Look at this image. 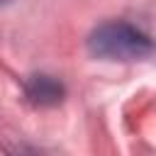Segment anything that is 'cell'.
<instances>
[{
    "label": "cell",
    "mask_w": 156,
    "mask_h": 156,
    "mask_svg": "<svg viewBox=\"0 0 156 156\" xmlns=\"http://www.w3.org/2000/svg\"><path fill=\"white\" fill-rule=\"evenodd\" d=\"M5 2H10V0H0V5H5Z\"/></svg>",
    "instance_id": "3957f363"
},
{
    "label": "cell",
    "mask_w": 156,
    "mask_h": 156,
    "mask_svg": "<svg viewBox=\"0 0 156 156\" xmlns=\"http://www.w3.org/2000/svg\"><path fill=\"white\" fill-rule=\"evenodd\" d=\"M85 49L90 56L102 61H144L156 54V41L139 27L112 20L98 24L88 39Z\"/></svg>",
    "instance_id": "6da1fadb"
},
{
    "label": "cell",
    "mask_w": 156,
    "mask_h": 156,
    "mask_svg": "<svg viewBox=\"0 0 156 156\" xmlns=\"http://www.w3.org/2000/svg\"><path fill=\"white\" fill-rule=\"evenodd\" d=\"M24 98L34 107H56L66 98V88L49 73H34L24 80Z\"/></svg>",
    "instance_id": "7a4b0ae2"
}]
</instances>
